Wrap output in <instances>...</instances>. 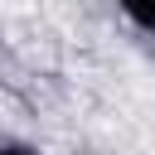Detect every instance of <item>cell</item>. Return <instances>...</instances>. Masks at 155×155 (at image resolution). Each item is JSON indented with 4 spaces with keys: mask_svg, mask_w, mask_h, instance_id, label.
Returning <instances> with one entry per match:
<instances>
[{
    "mask_svg": "<svg viewBox=\"0 0 155 155\" xmlns=\"http://www.w3.org/2000/svg\"><path fill=\"white\" fill-rule=\"evenodd\" d=\"M0 155H29V150H24V145H5Z\"/></svg>",
    "mask_w": 155,
    "mask_h": 155,
    "instance_id": "cell-2",
    "label": "cell"
},
{
    "mask_svg": "<svg viewBox=\"0 0 155 155\" xmlns=\"http://www.w3.org/2000/svg\"><path fill=\"white\" fill-rule=\"evenodd\" d=\"M121 5H126V15L140 29H155V0H121Z\"/></svg>",
    "mask_w": 155,
    "mask_h": 155,
    "instance_id": "cell-1",
    "label": "cell"
}]
</instances>
